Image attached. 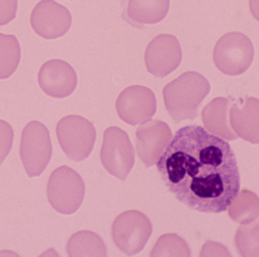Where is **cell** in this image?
<instances>
[{"label":"cell","instance_id":"1","mask_svg":"<svg viewBox=\"0 0 259 257\" xmlns=\"http://www.w3.org/2000/svg\"><path fill=\"white\" fill-rule=\"evenodd\" d=\"M156 168L175 197L200 212H225L240 192L234 151L229 143L200 125L180 128Z\"/></svg>","mask_w":259,"mask_h":257},{"label":"cell","instance_id":"2","mask_svg":"<svg viewBox=\"0 0 259 257\" xmlns=\"http://www.w3.org/2000/svg\"><path fill=\"white\" fill-rule=\"evenodd\" d=\"M208 79L197 72L188 71L164 87V104L176 123L193 120L198 116V108L210 92Z\"/></svg>","mask_w":259,"mask_h":257},{"label":"cell","instance_id":"3","mask_svg":"<svg viewBox=\"0 0 259 257\" xmlns=\"http://www.w3.org/2000/svg\"><path fill=\"white\" fill-rule=\"evenodd\" d=\"M85 187L79 174L70 167H59L52 173L47 197L52 208L63 214L76 212L83 201Z\"/></svg>","mask_w":259,"mask_h":257},{"label":"cell","instance_id":"4","mask_svg":"<svg viewBox=\"0 0 259 257\" xmlns=\"http://www.w3.org/2000/svg\"><path fill=\"white\" fill-rule=\"evenodd\" d=\"M56 134L61 149L74 162L87 159L96 143L94 125L88 119L77 115L61 119L57 125Z\"/></svg>","mask_w":259,"mask_h":257},{"label":"cell","instance_id":"5","mask_svg":"<svg viewBox=\"0 0 259 257\" xmlns=\"http://www.w3.org/2000/svg\"><path fill=\"white\" fill-rule=\"evenodd\" d=\"M254 47L246 35L231 32L220 38L213 51V61L216 67L224 74L238 76L252 65Z\"/></svg>","mask_w":259,"mask_h":257},{"label":"cell","instance_id":"6","mask_svg":"<svg viewBox=\"0 0 259 257\" xmlns=\"http://www.w3.org/2000/svg\"><path fill=\"white\" fill-rule=\"evenodd\" d=\"M152 231V224L149 218L136 210L119 214L111 227L113 242L128 256L137 254L143 250Z\"/></svg>","mask_w":259,"mask_h":257},{"label":"cell","instance_id":"7","mask_svg":"<svg viewBox=\"0 0 259 257\" xmlns=\"http://www.w3.org/2000/svg\"><path fill=\"white\" fill-rule=\"evenodd\" d=\"M52 145L48 128L37 121L29 122L21 134L20 156L29 177L44 172L51 159Z\"/></svg>","mask_w":259,"mask_h":257},{"label":"cell","instance_id":"8","mask_svg":"<svg viewBox=\"0 0 259 257\" xmlns=\"http://www.w3.org/2000/svg\"><path fill=\"white\" fill-rule=\"evenodd\" d=\"M135 160L134 147L127 133L118 127L106 129L101 149V161L104 168L124 181L133 169Z\"/></svg>","mask_w":259,"mask_h":257},{"label":"cell","instance_id":"9","mask_svg":"<svg viewBox=\"0 0 259 257\" xmlns=\"http://www.w3.org/2000/svg\"><path fill=\"white\" fill-rule=\"evenodd\" d=\"M116 110L125 123L136 126L155 115L156 99L152 90L142 85H132L118 96Z\"/></svg>","mask_w":259,"mask_h":257},{"label":"cell","instance_id":"10","mask_svg":"<svg viewBox=\"0 0 259 257\" xmlns=\"http://www.w3.org/2000/svg\"><path fill=\"white\" fill-rule=\"evenodd\" d=\"M30 24L35 33L41 37L57 39L70 30L71 13L55 0H41L32 11Z\"/></svg>","mask_w":259,"mask_h":257},{"label":"cell","instance_id":"11","mask_svg":"<svg viewBox=\"0 0 259 257\" xmlns=\"http://www.w3.org/2000/svg\"><path fill=\"white\" fill-rule=\"evenodd\" d=\"M182 60V47L173 35L156 36L145 50L147 70L156 77L163 78L172 73L179 67Z\"/></svg>","mask_w":259,"mask_h":257},{"label":"cell","instance_id":"12","mask_svg":"<svg viewBox=\"0 0 259 257\" xmlns=\"http://www.w3.org/2000/svg\"><path fill=\"white\" fill-rule=\"evenodd\" d=\"M172 137L169 126L162 121L150 119L137 128L136 149L147 168L156 165Z\"/></svg>","mask_w":259,"mask_h":257},{"label":"cell","instance_id":"13","mask_svg":"<svg viewBox=\"0 0 259 257\" xmlns=\"http://www.w3.org/2000/svg\"><path fill=\"white\" fill-rule=\"evenodd\" d=\"M41 89L50 97L64 98L76 89L77 75L71 65L60 59L50 60L41 67L38 73Z\"/></svg>","mask_w":259,"mask_h":257},{"label":"cell","instance_id":"14","mask_svg":"<svg viewBox=\"0 0 259 257\" xmlns=\"http://www.w3.org/2000/svg\"><path fill=\"white\" fill-rule=\"evenodd\" d=\"M229 122L237 137L258 143V100L255 97L240 99L232 104L229 110Z\"/></svg>","mask_w":259,"mask_h":257},{"label":"cell","instance_id":"15","mask_svg":"<svg viewBox=\"0 0 259 257\" xmlns=\"http://www.w3.org/2000/svg\"><path fill=\"white\" fill-rule=\"evenodd\" d=\"M231 105L232 103L226 97H215L202 111V120L206 129L213 135L226 140L238 138L230 125L229 110Z\"/></svg>","mask_w":259,"mask_h":257},{"label":"cell","instance_id":"16","mask_svg":"<svg viewBox=\"0 0 259 257\" xmlns=\"http://www.w3.org/2000/svg\"><path fill=\"white\" fill-rule=\"evenodd\" d=\"M169 6L170 0H128L127 15L138 24H157L165 18Z\"/></svg>","mask_w":259,"mask_h":257},{"label":"cell","instance_id":"17","mask_svg":"<svg viewBox=\"0 0 259 257\" xmlns=\"http://www.w3.org/2000/svg\"><path fill=\"white\" fill-rule=\"evenodd\" d=\"M67 253L70 257H105L107 248L102 238L89 230L76 232L69 238Z\"/></svg>","mask_w":259,"mask_h":257},{"label":"cell","instance_id":"18","mask_svg":"<svg viewBox=\"0 0 259 257\" xmlns=\"http://www.w3.org/2000/svg\"><path fill=\"white\" fill-rule=\"evenodd\" d=\"M231 220L240 224H248L258 217V198L255 193L243 189L227 208Z\"/></svg>","mask_w":259,"mask_h":257},{"label":"cell","instance_id":"19","mask_svg":"<svg viewBox=\"0 0 259 257\" xmlns=\"http://www.w3.org/2000/svg\"><path fill=\"white\" fill-rule=\"evenodd\" d=\"M21 55L16 36L0 33V79H8L16 71Z\"/></svg>","mask_w":259,"mask_h":257},{"label":"cell","instance_id":"20","mask_svg":"<svg viewBox=\"0 0 259 257\" xmlns=\"http://www.w3.org/2000/svg\"><path fill=\"white\" fill-rule=\"evenodd\" d=\"M153 257H191L188 243L175 233L161 235L151 253Z\"/></svg>","mask_w":259,"mask_h":257},{"label":"cell","instance_id":"21","mask_svg":"<svg viewBox=\"0 0 259 257\" xmlns=\"http://www.w3.org/2000/svg\"><path fill=\"white\" fill-rule=\"evenodd\" d=\"M239 253L243 257H258V223L242 224L234 238Z\"/></svg>","mask_w":259,"mask_h":257},{"label":"cell","instance_id":"22","mask_svg":"<svg viewBox=\"0 0 259 257\" xmlns=\"http://www.w3.org/2000/svg\"><path fill=\"white\" fill-rule=\"evenodd\" d=\"M13 140L12 127L6 121L0 119V165L10 152Z\"/></svg>","mask_w":259,"mask_h":257},{"label":"cell","instance_id":"23","mask_svg":"<svg viewBox=\"0 0 259 257\" xmlns=\"http://www.w3.org/2000/svg\"><path fill=\"white\" fill-rule=\"evenodd\" d=\"M18 0H0V26L13 21L16 17Z\"/></svg>","mask_w":259,"mask_h":257},{"label":"cell","instance_id":"24","mask_svg":"<svg viewBox=\"0 0 259 257\" xmlns=\"http://www.w3.org/2000/svg\"><path fill=\"white\" fill-rule=\"evenodd\" d=\"M200 256H231V254L220 243L208 241L203 245Z\"/></svg>","mask_w":259,"mask_h":257}]
</instances>
